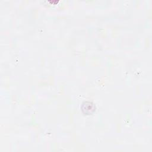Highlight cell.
Listing matches in <instances>:
<instances>
[{"label":"cell","instance_id":"cell-1","mask_svg":"<svg viewBox=\"0 0 152 152\" xmlns=\"http://www.w3.org/2000/svg\"><path fill=\"white\" fill-rule=\"evenodd\" d=\"M81 109L84 114L90 115L95 111L96 106L93 102L85 101L82 103L81 106Z\"/></svg>","mask_w":152,"mask_h":152}]
</instances>
